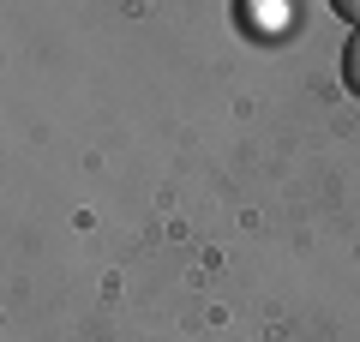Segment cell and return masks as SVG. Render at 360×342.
I'll return each instance as SVG.
<instances>
[{"instance_id":"2","label":"cell","mask_w":360,"mask_h":342,"mask_svg":"<svg viewBox=\"0 0 360 342\" xmlns=\"http://www.w3.org/2000/svg\"><path fill=\"white\" fill-rule=\"evenodd\" d=\"M336 13H342V18H354V25H360V0H336Z\"/></svg>"},{"instance_id":"1","label":"cell","mask_w":360,"mask_h":342,"mask_svg":"<svg viewBox=\"0 0 360 342\" xmlns=\"http://www.w3.org/2000/svg\"><path fill=\"white\" fill-rule=\"evenodd\" d=\"M342 84L360 96V30L348 37V49H342Z\"/></svg>"}]
</instances>
